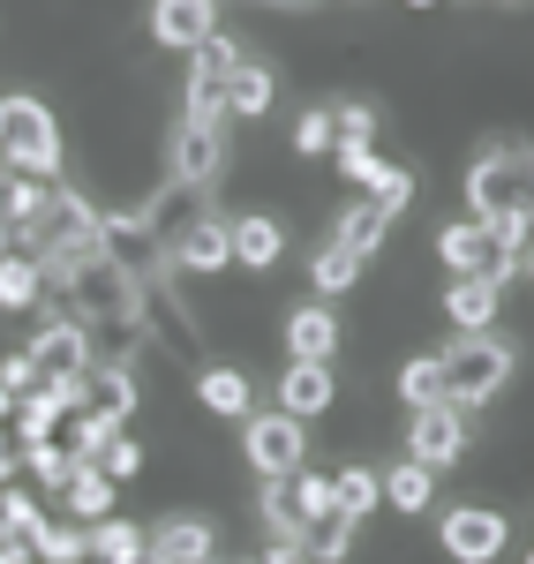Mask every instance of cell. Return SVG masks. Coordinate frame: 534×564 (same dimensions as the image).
<instances>
[{"label":"cell","instance_id":"f907efd6","mask_svg":"<svg viewBox=\"0 0 534 564\" xmlns=\"http://www.w3.org/2000/svg\"><path fill=\"white\" fill-rule=\"evenodd\" d=\"M406 8H437V0H406Z\"/></svg>","mask_w":534,"mask_h":564},{"label":"cell","instance_id":"5bb4252c","mask_svg":"<svg viewBox=\"0 0 534 564\" xmlns=\"http://www.w3.org/2000/svg\"><path fill=\"white\" fill-rule=\"evenodd\" d=\"M68 414H76V384H53V377H45L31 399H15V452H31V444H53Z\"/></svg>","mask_w":534,"mask_h":564},{"label":"cell","instance_id":"d6a6232c","mask_svg":"<svg viewBox=\"0 0 534 564\" xmlns=\"http://www.w3.org/2000/svg\"><path fill=\"white\" fill-rule=\"evenodd\" d=\"M84 534H90V557H106V564H121V557H135V550H143V527H135V520H121V512L90 520Z\"/></svg>","mask_w":534,"mask_h":564},{"label":"cell","instance_id":"4316f807","mask_svg":"<svg viewBox=\"0 0 534 564\" xmlns=\"http://www.w3.org/2000/svg\"><path fill=\"white\" fill-rule=\"evenodd\" d=\"M31 557H39V564H84V557H90L84 520H39V534H31Z\"/></svg>","mask_w":534,"mask_h":564},{"label":"cell","instance_id":"836d02e7","mask_svg":"<svg viewBox=\"0 0 534 564\" xmlns=\"http://www.w3.org/2000/svg\"><path fill=\"white\" fill-rule=\"evenodd\" d=\"M39 520H45V505L23 489V481H8V489H0V542H31Z\"/></svg>","mask_w":534,"mask_h":564},{"label":"cell","instance_id":"7c38bea8","mask_svg":"<svg viewBox=\"0 0 534 564\" xmlns=\"http://www.w3.org/2000/svg\"><path fill=\"white\" fill-rule=\"evenodd\" d=\"M331 406H339V377H331V361H286V377H279V414L316 422V414H331Z\"/></svg>","mask_w":534,"mask_h":564},{"label":"cell","instance_id":"7bdbcfd3","mask_svg":"<svg viewBox=\"0 0 534 564\" xmlns=\"http://www.w3.org/2000/svg\"><path fill=\"white\" fill-rule=\"evenodd\" d=\"M8 481H23V452H15L8 430H0V489H8Z\"/></svg>","mask_w":534,"mask_h":564},{"label":"cell","instance_id":"f35d334b","mask_svg":"<svg viewBox=\"0 0 534 564\" xmlns=\"http://www.w3.org/2000/svg\"><path fill=\"white\" fill-rule=\"evenodd\" d=\"M90 467H98L106 481H135V475H143V444H135V436L121 430L113 444H106V452H98V459H90Z\"/></svg>","mask_w":534,"mask_h":564},{"label":"cell","instance_id":"e575fe53","mask_svg":"<svg viewBox=\"0 0 534 564\" xmlns=\"http://www.w3.org/2000/svg\"><path fill=\"white\" fill-rule=\"evenodd\" d=\"M113 436H121V422H106V414H84V406H76V414H68V452H76V459H98V452H106V444H113Z\"/></svg>","mask_w":534,"mask_h":564},{"label":"cell","instance_id":"681fc988","mask_svg":"<svg viewBox=\"0 0 534 564\" xmlns=\"http://www.w3.org/2000/svg\"><path fill=\"white\" fill-rule=\"evenodd\" d=\"M520 271H527V286H534V241H527V257H520Z\"/></svg>","mask_w":534,"mask_h":564},{"label":"cell","instance_id":"f6af8a7d","mask_svg":"<svg viewBox=\"0 0 534 564\" xmlns=\"http://www.w3.org/2000/svg\"><path fill=\"white\" fill-rule=\"evenodd\" d=\"M0 564H39V557H31V542H0Z\"/></svg>","mask_w":534,"mask_h":564},{"label":"cell","instance_id":"ac0fdd59","mask_svg":"<svg viewBox=\"0 0 534 564\" xmlns=\"http://www.w3.org/2000/svg\"><path fill=\"white\" fill-rule=\"evenodd\" d=\"M219 106L233 113V121H264L271 106H279V68H271V61H241V68L226 76Z\"/></svg>","mask_w":534,"mask_h":564},{"label":"cell","instance_id":"277c9868","mask_svg":"<svg viewBox=\"0 0 534 564\" xmlns=\"http://www.w3.org/2000/svg\"><path fill=\"white\" fill-rule=\"evenodd\" d=\"M241 467L257 481H279V475H302L309 467V422H294V414H241Z\"/></svg>","mask_w":534,"mask_h":564},{"label":"cell","instance_id":"ba28073f","mask_svg":"<svg viewBox=\"0 0 534 564\" xmlns=\"http://www.w3.org/2000/svg\"><path fill=\"white\" fill-rule=\"evenodd\" d=\"M467 452V406H414V422H406V459L414 467H429V475H445L451 459Z\"/></svg>","mask_w":534,"mask_h":564},{"label":"cell","instance_id":"3957f363","mask_svg":"<svg viewBox=\"0 0 534 564\" xmlns=\"http://www.w3.org/2000/svg\"><path fill=\"white\" fill-rule=\"evenodd\" d=\"M0 166L31 181H61V121L39 98H0Z\"/></svg>","mask_w":534,"mask_h":564},{"label":"cell","instance_id":"74e56055","mask_svg":"<svg viewBox=\"0 0 534 564\" xmlns=\"http://www.w3.org/2000/svg\"><path fill=\"white\" fill-rule=\"evenodd\" d=\"M400 399L406 406H437V399H445V391H437V354H414L400 369Z\"/></svg>","mask_w":534,"mask_h":564},{"label":"cell","instance_id":"5b68a950","mask_svg":"<svg viewBox=\"0 0 534 564\" xmlns=\"http://www.w3.org/2000/svg\"><path fill=\"white\" fill-rule=\"evenodd\" d=\"M174 181H188V188H211L226 166V106L219 98H188L181 106V129H174Z\"/></svg>","mask_w":534,"mask_h":564},{"label":"cell","instance_id":"ab89813d","mask_svg":"<svg viewBox=\"0 0 534 564\" xmlns=\"http://www.w3.org/2000/svg\"><path fill=\"white\" fill-rule=\"evenodd\" d=\"M45 384V369L31 361V347H15V354H0V391L8 399H31V391Z\"/></svg>","mask_w":534,"mask_h":564},{"label":"cell","instance_id":"d4e9b609","mask_svg":"<svg viewBox=\"0 0 534 564\" xmlns=\"http://www.w3.org/2000/svg\"><path fill=\"white\" fill-rule=\"evenodd\" d=\"M361 271H369V263H361L355 249L324 241V249L309 257V286H316V302H339V294H355V286H361Z\"/></svg>","mask_w":534,"mask_h":564},{"label":"cell","instance_id":"c3c4849f","mask_svg":"<svg viewBox=\"0 0 534 564\" xmlns=\"http://www.w3.org/2000/svg\"><path fill=\"white\" fill-rule=\"evenodd\" d=\"M8 249H15V226H0V257H8Z\"/></svg>","mask_w":534,"mask_h":564},{"label":"cell","instance_id":"7dc6e473","mask_svg":"<svg viewBox=\"0 0 534 564\" xmlns=\"http://www.w3.org/2000/svg\"><path fill=\"white\" fill-rule=\"evenodd\" d=\"M121 564H159V557H151V542H143V550H135V557H121Z\"/></svg>","mask_w":534,"mask_h":564},{"label":"cell","instance_id":"f546056e","mask_svg":"<svg viewBox=\"0 0 534 564\" xmlns=\"http://www.w3.org/2000/svg\"><path fill=\"white\" fill-rule=\"evenodd\" d=\"M113 489H121V481H106L98 475V467H76V481H68V489H61V505H68V520H106V512H113Z\"/></svg>","mask_w":534,"mask_h":564},{"label":"cell","instance_id":"8fae6325","mask_svg":"<svg viewBox=\"0 0 534 564\" xmlns=\"http://www.w3.org/2000/svg\"><path fill=\"white\" fill-rule=\"evenodd\" d=\"M143 542H151L159 564H211L219 557V527L204 520V512H166L159 527H143Z\"/></svg>","mask_w":534,"mask_h":564},{"label":"cell","instance_id":"cb8c5ba5","mask_svg":"<svg viewBox=\"0 0 534 564\" xmlns=\"http://www.w3.org/2000/svg\"><path fill=\"white\" fill-rule=\"evenodd\" d=\"M45 302V271L31 249H8L0 257V316H23V308Z\"/></svg>","mask_w":534,"mask_h":564},{"label":"cell","instance_id":"484cf974","mask_svg":"<svg viewBox=\"0 0 534 564\" xmlns=\"http://www.w3.org/2000/svg\"><path fill=\"white\" fill-rule=\"evenodd\" d=\"M355 534H361V527L347 520V512H324V520L302 527V542H294V550H302L309 564H339L347 550H355Z\"/></svg>","mask_w":534,"mask_h":564},{"label":"cell","instance_id":"44dd1931","mask_svg":"<svg viewBox=\"0 0 534 564\" xmlns=\"http://www.w3.org/2000/svg\"><path fill=\"white\" fill-rule=\"evenodd\" d=\"M233 226V263L241 271H271V263L286 257V226L271 212H241V218H226Z\"/></svg>","mask_w":534,"mask_h":564},{"label":"cell","instance_id":"e0dca14e","mask_svg":"<svg viewBox=\"0 0 534 564\" xmlns=\"http://www.w3.org/2000/svg\"><path fill=\"white\" fill-rule=\"evenodd\" d=\"M196 406H204V414H219V422H241V414L257 406L249 369H233V361H204V369H196Z\"/></svg>","mask_w":534,"mask_h":564},{"label":"cell","instance_id":"ee69618b","mask_svg":"<svg viewBox=\"0 0 534 564\" xmlns=\"http://www.w3.org/2000/svg\"><path fill=\"white\" fill-rule=\"evenodd\" d=\"M264 564H309V557H302L294 542H271V550H264Z\"/></svg>","mask_w":534,"mask_h":564},{"label":"cell","instance_id":"bcb514c9","mask_svg":"<svg viewBox=\"0 0 534 564\" xmlns=\"http://www.w3.org/2000/svg\"><path fill=\"white\" fill-rule=\"evenodd\" d=\"M8 422H15V399H8V391H0V430H8Z\"/></svg>","mask_w":534,"mask_h":564},{"label":"cell","instance_id":"8992f818","mask_svg":"<svg viewBox=\"0 0 534 564\" xmlns=\"http://www.w3.org/2000/svg\"><path fill=\"white\" fill-rule=\"evenodd\" d=\"M98 257L113 263L129 286H151V279L166 271V249H159V234L143 226V212H106L98 218Z\"/></svg>","mask_w":534,"mask_h":564},{"label":"cell","instance_id":"83f0119b","mask_svg":"<svg viewBox=\"0 0 534 564\" xmlns=\"http://www.w3.org/2000/svg\"><path fill=\"white\" fill-rule=\"evenodd\" d=\"M384 226H392V218H384L377 204H369V196H361V204H347V212H339V234H331V241H339V249H355V257L369 263L377 249H384Z\"/></svg>","mask_w":534,"mask_h":564},{"label":"cell","instance_id":"b9f144b4","mask_svg":"<svg viewBox=\"0 0 534 564\" xmlns=\"http://www.w3.org/2000/svg\"><path fill=\"white\" fill-rule=\"evenodd\" d=\"M331 159H339V174L355 181V188H369V181H377V166H384L369 143H331Z\"/></svg>","mask_w":534,"mask_h":564},{"label":"cell","instance_id":"8d00e7d4","mask_svg":"<svg viewBox=\"0 0 534 564\" xmlns=\"http://www.w3.org/2000/svg\"><path fill=\"white\" fill-rule=\"evenodd\" d=\"M331 143H339V129H331V106H309V113L294 121V151H302V159H331Z\"/></svg>","mask_w":534,"mask_h":564},{"label":"cell","instance_id":"603a6c76","mask_svg":"<svg viewBox=\"0 0 534 564\" xmlns=\"http://www.w3.org/2000/svg\"><path fill=\"white\" fill-rule=\"evenodd\" d=\"M377 497H384L392 512H406V520H422V512L437 505V475H429V467H414V459H400V467H384V475H377Z\"/></svg>","mask_w":534,"mask_h":564},{"label":"cell","instance_id":"30bf717a","mask_svg":"<svg viewBox=\"0 0 534 564\" xmlns=\"http://www.w3.org/2000/svg\"><path fill=\"white\" fill-rule=\"evenodd\" d=\"M166 271H188V279H219V271H233V226H226L219 212H204L174 249H166Z\"/></svg>","mask_w":534,"mask_h":564},{"label":"cell","instance_id":"f5cc1de1","mask_svg":"<svg viewBox=\"0 0 534 564\" xmlns=\"http://www.w3.org/2000/svg\"><path fill=\"white\" fill-rule=\"evenodd\" d=\"M527 564H534V550H527Z\"/></svg>","mask_w":534,"mask_h":564},{"label":"cell","instance_id":"52a82bcc","mask_svg":"<svg viewBox=\"0 0 534 564\" xmlns=\"http://www.w3.org/2000/svg\"><path fill=\"white\" fill-rule=\"evenodd\" d=\"M437 542H445L451 564H497L504 542H512V520L497 505H451L445 520H437Z\"/></svg>","mask_w":534,"mask_h":564},{"label":"cell","instance_id":"60d3db41","mask_svg":"<svg viewBox=\"0 0 534 564\" xmlns=\"http://www.w3.org/2000/svg\"><path fill=\"white\" fill-rule=\"evenodd\" d=\"M331 129H339V143H377V106H369V98L331 106Z\"/></svg>","mask_w":534,"mask_h":564},{"label":"cell","instance_id":"7a4b0ae2","mask_svg":"<svg viewBox=\"0 0 534 564\" xmlns=\"http://www.w3.org/2000/svg\"><path fill=\"white\" fill-rule=\"evenodd\" d=\"M467 218H527L534 226V151L497 143L467 166Z\"/></svg>","mask_w":534,"mask_h":564},{"label":"cell","instance_id":"f1b7e54d","mask_svg":"<svg viewBox=\"0 0 534 564\" xmlns=\"http://www.w3.org/2000/svg\"><path fill=\"white\" fill-rule=\"evenodd\" d=\"M377 505H384V497H377V467H339V475H331V512H347L355 527H369Z\"/></svg>","mask_w":534,"mask_h":564},{"label":"cell","instance_id":"d6986e66","mask_svg":"<svg viewBox=\"0 0 534 564\" xmlns=\"http://www.w3.org/2000/svg\"><path fill=\"white\" fill-rule=\"evenodd\" d=\"M286 354H294V361H331V354H339V308L302 302L286 316Z\"/></svg>","mask_w":534,"mask_h":564},{"label":"cell","instance_id":"d590c367","mask_svg":"<svg viewBox=\"0 0 534 564\" xmlns=\"http://www.w3.org/2000/svg\"><path fill=\"white\" fill-rule=\"evenodd\" d=\"M361 196H369V204H377L384 218H400L406 204H414V174H406V166H377V181H369Z\"/></svg>","mask_w":534,"mask_h":564},{"label":"cell","instance_id":"2e32d148","mask_svg":"<svg viewBox=\"0 0 534 564\" xmlns=\"http://www.w3.org/2000/svg\"><path fill=\"white\" fill-rule=\"evenodd\" d=\"M219 31V0H151V39L166 53H188Z\"/></svg>","mask_w":534,"mask_h":564},{"label":"cell","instance_id":"816d5d0a","mask_svg":"<svg viewBox=\"0 0 534 564\" xmlns=\"http://www.w3.org/2000/svg\"><path fill=\"white\" fill-rule=\"evenodd\" d=\"M504 8H527V0H504Z\"/></svg>","mask_w":534,"mask_h":564},{"label":"cell","instance_id":"6da1fadb","mask_svg":"<svg viewBox=\"0 0 534 564\" xmlns=\"http://www.w3.org/2000/svg\"><path fill=\"white\" fill-rule=\"evenodd\" d=\"M512 369H520V347H512V339H497V332H459V339L437 354V391H445V406H490L497 391L512 384Z\"/></svg>","mask_w":534,"mask_h":564},{"label":"cell","instance_id":"7402d4cb","mask_svg":"<svg viewBox=\"0 0 534 564\" xmlns=\"http://www.w3.org/2000/svg\"><path fill=\"white\" fill-rule=\"evenodd\" d=\"M497 308H504V286H490V279H451V286H445L451 332H490Z\"/></svg>","mask_w":534,"mask_h":564},{"label":"cell","instance_id":"4fadbf2b","mask_svg":"<svg viewBox=\"0 0 534 564\" xmlns=\"http://www.w3.org/2000/svg\"><path fill=\"white\" fill-rule=\"evenodd\" d=\"M204 212H211V188H188V181L166 174V181H159V196L143 204V226L159 234V249H174V241H181V234H188Z\"/></svg>","mask_w":534,"mask_h":564},{"label":"cell","instance_id":"1f68e13d","mask_svg":"<svg viewBox=\"0 0 534 564\" xmlns=\"http://www.w3.org/2000/svg\"><path fill=\"white\" fill-rule=\"evenodd\" d=\"M23 467H31V481H39V489H53V497H61V489L76 481V467H84V459L53 436V444H31V452H23Z\"/></svg>","mask_w":534,"mask_h":564},{"label":"cell","instance_id":"4dcf8cb0","mask_svg":"<svg viewBox=\"0 0 534 564\" xmlns=\"http://www.w3.org/2000/svg\"><path fill=\"white\" fill-rule=\"evenodd\" d=\"M257 520L271 527V542H302V505H294V481L279 475V481H264V497H257Z\"/></svg>","mask_w":534,"mask_h":564},{"label":"cell","instance_id":"9c48e42d","mask_svg":"<svg viewBox=\"0 0 534 564\" xmlns=\"http://www.w3.org/2000/svg\"><path fill=\"white\" fill-rule=\"evenodd\" d=\"M31 361H39L53 384H84V369L98 361V347H90V332L68 316V308H53L39 324V339H31Z\"/></svg>","mask_w":534,"mask_h":564},{"label":"cell","instance_id":"9a60e30c","mask_svg":"<svg viewBox=\"0 0 534 564\" xmlns=\"http://www.w3.org/2000/svg\"><path fill=\"white\" fill-rule=\"evenodd\" d=\"M76 406H84V414H106V422H121V430H129V414H135V369H129V361H90L84 384H76Z\"/></svg>","mask_w":534,"mask_h":564},{"label":"cell","instance_id":"ffe728a7","mask_svg":"<svg viewBox=\"0 0 534 564\" xmlns=\"http://www.w3.org/2000/svg\"><path fill=\"white\" fill-rule=\"evenodd\" d=\"M249 53H241V39H226V31H211L204 45H188V98H219L226 76L241 68Z\"/></svg>","mask_w":534,"mask_h":564}]
</instances>
